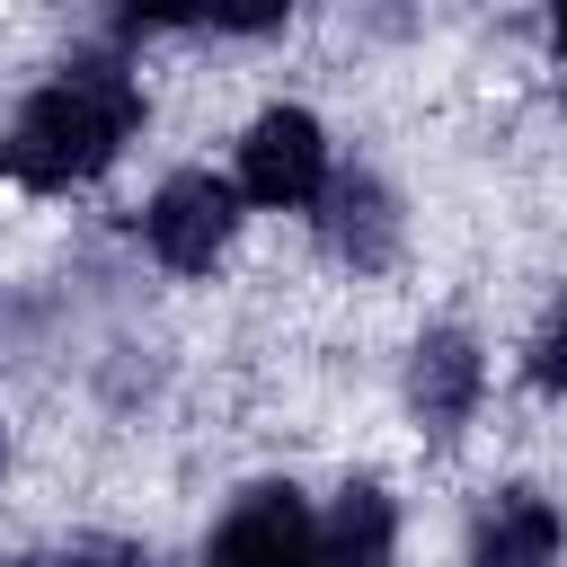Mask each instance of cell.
<instances>
[{"instance_id":"10","label":"cell","mask_w":567,"mask_h":567,"mask_svg":"<svg viewBox=\"0 0 567 567\" xmlns=\"http://www.w3.org/2000/svg\"><path fill=\"white\" fill-rule=\"evenodd\" d=\"M558 53H567V9H558Z\"/></svg>"},{"instance_id":"3","label":"cell","mask_w":567,"mask_h":567,"mask_svg":"<svg viewBox=\"0 0 567 567\" xmlns=\"http://www.w3.org/2000/svg\"><path fill=\"white\" fill-rule=\"evenodd\" d=\"M230 221H239V195H230L213 168H177V177L151 195V213H142L151 248H159L177 275H204V266L230 248Z\"/></svg>"},{"instance_id":"11","label":"cell","mask_w":567,"mask_h":567,"mask_svg":"<svg viewBox=\"0 0 567 567\" xmlns=\"http://www.w3.org/2000/svg\"><path fill=\"white\" fill-rule=\"evenodd\" d=\"M0 461H9V443H0Z\"/></svg>"},{"instance_id":"7","label":"cell","mask_w":567,"mask_h":567,"mask_svg":"<svg viewBox=\"0 0 567 567\" xmlns=\"http://www.w3.org/2000/svg\"><path fill=\"white\" fill-rule=\"evenodd\" d=\"M549 558H558V505L532 496V487H505V496L478 514L470 567H549Z\"/></svg>"},{"instance_id":"2","label":"cell","mask_w":567,"mask_h":567,"mask_svg":"<svg viewBox=\"0 0 567 567\" xmlns=\"http://www.w3.org/2000/svg\"><path fill=\"white\" fill-rule=\"evenodd\" d=\"M239 195H257V204H319L328 195V133H319V115H301V106H266L257 124H248V142H239Z\"/></svg>"},{"instance_id":"6","label":"cell","mask_w":567,"mask_h":567,"mask_svg":"<svg viewBox=\"0 0 567 567\" xmlns=\"http://www.w3.org/2000/svg\"><path fill=\"white\" fill-rule=\"evenodd\" d=\"M328 213H319V230H328V248L346 257V266H390V248H399V213H390V186L381 177H337L328 195H319Z\"/></svg>"},{"instance_id":"9","label":"cell","mask_w":567,"mask_h":567,"mask_svg":"<svg viewBox=\"0 0 567 567\" xmlns=\"http://www.w3.org/2000/svg\"><path fill=\"white\" fill-rule=\"evenodd\" d=\"M0 567H133L124 549H62V558H0Z\"/></svg>"},{"instance_id":"1","label":"cell","mask_w":567,"mask_h":567,"mask_svg":"<svg viewBox=\"0 0 567 567\" xmlns=\"http://www.w3.org/2000/svg\"><path fill=\"white\" fill-rule=\"evenodd\" d=\"M133 124H142L133 71H124V62H71L62 80H44V89L9 115L0 168H9L18 186H80V177H97V168L124 151Z\"/></svg>"},{"instance_id":"8","label":"cell","mask_w":567,"mask_h":567,"mask_svg":"<svg viewBox=\"0 0 567 567\" xmlns=\"http://www.w3.org/2000/svg\"><path fill=\"white\" fill-rule=\"evenodd\" d=\"M532 381H540V390H567V310L532 337Z\"/></svg>"},{"instance_id":"4","label":"cell","mask_w":567,"mask_h":567,"mask_svg":"<svg viewBox=\"0 0 567 567\" xmlns=\"http://www.w3.org/2000/svg\"><path fill=\"white\" fill-rule=\"evenodd\" d=\"M310 549H319V523L292 487H248L213 532V567H310Z\"/></svg>"},{"instance_id":"5","label":"cell","mask_w":567,"mask_h":567,"mask_svg":"<svg viewBox=\"0 0 567 567\" xmlns=\"http://www.w3.org/2000/svg\"><path fill=\"white\" fill-rule=\"evenodd\" d=\"M408 399H416V416H425L434 434H452V425L478 408V346H470L461 328L416 337V354H408Z\"/></svg>"}]
</instances>
